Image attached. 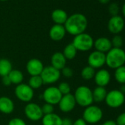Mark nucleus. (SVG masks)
I'll use <instances>...</instances> for the list:
<instances>
[{
    "label": "nucleus",
    "instance_id": "11",
    "mask_svg": "<svg viewBox=\"0 0 125 125\" xmlns=\"http://www.w3.org/2000/svg\"><path fill=\"white\" fill-rule=\"evenodd\" d=\"M105 54L95 50L88 55V63L89 66L94 69H101L104 65H105Z\"/></svg>",
    "mask_w": 125,
    "mask_h": 125
},
{
    "label": "nucleus",
    "instance_id": "13",
    "mask_svg": "<svg viewBox=\"0 0 125 125\" xmlns=\"http://www.w3.org/2000/svg\"><path fill=\"white\" fill-rule=\"evenodd\" d=\"M76 104L77 103L74 96L72 94L63 95L58 103L59 109L63 113H69L72 111L74 109Z\"/></svg>",
    "mask_w": 125,
    "mask_h": 125
},
{
    "label": "nucleus",
    "instance_id": "39",
    "mask_svg": "<svg viewBox=\"0 0 125 125\" xmlns=\"http://www.w3.org/2000/svg\"><path fill=\"white\" fill-rule=\"evenodd\" d=\"M102 125H117V124L115 123V121H113V120H107Z\"/></svg>",
    "mask_w": 125,
    "mask_h": 125
},
{
    "label": "nucleus",
    "instance_id": "40",
    "mask_svg": "<svg viewBox=\"0 0 125 125\" xmlns=\"http://www.w3.org/2000/svg\"><path fill=\"white\" fill-rule=\"evenodd\" d=\"M110 0H98V2L102 5H107L110 2Z\"/></svg>",
    "mask_w": 125,
    "mask_h": 125
},
{
    "label": "nucleus",
    "instance_id": "36",
    "mask_svg": "<svg viewBox=\"0 0 125 125\" xmlns=\"http://www.w3.org/2000/svg\"><path fill=\"white\" fill-rule=\"evenodd\" d=\"M2 81L3 85H5V86H10V85L12 84V83H11V81H10V77H8V75L5 76V77H2Z\"/></svg>",
    "mask_w": 125,
    "mask_h": 125
},
{
    "label": "nucleus",
    "instance_id": "22",
    "mask_svg": "<svg viewBox=\"0 0 125 125\" xmlns=\"http://www.w3.org/2000/svg\"><path fill=\"white\" fill-rule=\"evenodd\" d=\"M107 94V92L104 87H99V86L96 87L94 90L92 91L94 102L96 103L102 102L103 101H104Z\"/></svg>",
    "mask_w": 125,
    "mask_h": 125
},
{
    "label": "nucleus",
    "instance_id": "20",
    "mask_svg": "<svg viewBox=\"0 0 125 125\" xmlns=\"http://www.w3.org/2000/svg\"><path fill=\"white\" fill-rule=\"evenodd\" d=\"M52 19L55 24H64L68 19L67 13L62 9H56L52 13Z\"/></svg>",
    "mask_w": 125,
    "mask_h": 125
},
{
    "label": "nucleus",
    "instance_id": "10",
    "mask_svg": "<svg viewBox=\"0 0 125 125\" xmlns=\"http://www.w3.org/2000/svg\"><path fill=\"white\" fill-rule=\"evenodd\" d=\"M24 113L27 118L32 121H38L43 116L41 107L34 102H29L25 106Z\"/></svg>",
    "mask_w": 125,
    "mask_h": 125
},
{
    "label": "nucleus",
    "instance_id": "32",
    "mask_svg": "<svg viewBox=\"0 0 125 125\" xmlns=\"http://www.w3.org/2000/svg\"><path fill=\"white\" fill-rule=\"evenodd\" d=\"M41 110L43 113V115H49L51 113H54V105L51 104H48V103H45L42 107H41Z\"/></svg>",
    "mask_w": 125,
    "mask_h": 125
},
{
    "label": "nucleus",
    "instance_id": "28",
    "mask_svg": "<svg viewBox=\"0 0 125 125\" xmlns=\"http://www.w3.org/2000/svg\"><path fill=\"white\" fill-rule=\"evenodd\" d=\"M43 84V80L40 75L31 76V77L29 79V81H28V85L33 90L40 88Z\"/></svg>",
    "mask_w": 125,
    "mask_h": 125
},
{
    "label": "nucleus",
    "instance_id": "6",
    "mask_svg": "<svg viewBox=\"0 0 125 125\" xmlns=\"http://www.w3.org/2000/svg\"><path fill=\"white\" fill-rule=\"evenodd\" d=\"M104 102L110 108H118L121 107L125 102V94L120 90H111L107 92Z\"/></svg>",
    "mask_w": 125,
    "mask_h": 125
},
{
    "label": "nucleus",
    "instance_id": "5",
    "mask_svg": "<svg viewBox=\"0 0 125 125\" xmlns=\"http://www.w3.org/2000/svg\"><path fill=\"white\" fill-rule=\"evenodd\" d=\"M103 117L102 110L96 105H90L85 107L83 113V118L87 124H96Z\"/></svg>",
    "mask_w": 125,
    "mask_h": 125
},
{
    "label": "nucleus",
    "instance_id": "16",
    "mask_svg": "<svg viewBox=\"0 0 125 125\" xmlns=\"http://www.w3.org/2000/svg\"><path fill=\"white\" fill-rule=\"evenodd\" d=\"M94 46L96 51L104 54H106L113 48L111 41L106 37H100L94 41Z\"/></svg>",
    "mask_w": 125,
    "mask_h": 125
},
{
    "label": "nucleus",
    "instance_id": "24",
    "mask_svg": "<svg viewBox=\"0 0 125 125\" xmlns=\"http://www.w3.org/2000/svg\"><path fill=\"white\" fill-rule=\"evenodd\" d=\"M8 77H10L12 84L16 85L22 83L24 80L23 73L20 70H18V69H13L8 74Z\"/></svg>",
    "mask_w": 125,
    "mask_h": 125
},
{
    "label": "nucleus",
    "instance_id": "3",
    "mask_svg": "<svg viewBox=\"0 0 125 125\" xmlns=\"http://www.w3.org/2000/svg\"><path fill=\"white\" fill-rule=\"evenodd\" d=\"M74 96L76 103L83 107H88L94 102L92 91L90 88L85 85L79 86L75 90Z\"/></svg>",
    "mask_w": 125,
    "mask_h": 125
},
{
    "label": "nucleus",
    "instance_id": "43",
    "mask_svg": "<svg viewBox=\"0 0 125 125\" xmlns=\"http://www.w3.org/2000/svg\"><path fill=\"white\" fill-rule=\"evenodd\" d=\"M0 1H2V2H5V1H8V0H0Z\"/></svg>",
    "mask_w": 125,
    "mask_h": 125
},
{
    "label": "nucleus",
    "instance_id": "14",
    "mask_svg": "<svg viewBox=\"0 0 125 125\" xmlns=\"http://www.w3.org/2000/svg\"><path fill=\"white\" fill-rule=\"evenodd\" d=\"M44 66L43 62L37 58L30 59L27 63L26 69L27 73L30 76H38L41 75Z\"/></svg>",
    "mask_w": 125,
    "mask_h": 125
},
{
    "label": "nucleus",
    "instance_id": "42",
    "mask_svg": "<svg viewBox=\"0 0 125 125\" xmlns=\"http://www.w3.org/2000/svg\"><path fill=\"white\" fill-rule=\"evenodd\" d=\"M121 12H122L123 16L125 17V3L123 5V6H122V8H121Z\"/></svg>",
    "mask_w": 125,
    "mask_h": 125
},
{
    "label": "nucleus",
    "instance_id": "8",
    "mask_svg": "<svg viewBox=\"0 0 125 125\" xmlns=\"http://www.w3.org/2000/svg\"><path fill=\"white\" fill-rule=\"evenodd\" d=\"M15 95L20 101L23 102H30L34 96V90L28 84L21 83L16 85L15 88Z\"/></svg>",
    "mask_w": 125,
    "mask_h": 125
},
{
    "label": "nucleus",
    "instance_id": "9",
    "mask_svg": "<svg viewBox=\"0 0 125 125\" xmlns=\"http://www.w3.org/2000/svg\"><path fill=\"white\" fill-rule=\"evenodd\" d=\"M62 95L59 91L57 87L50 86L46 88L43 93L42 97L46 103L51 104L52 105L58 104Z\"/></svg>",
    "mask_w": 125,
    "mask_h": 125
},
{
    "label": "nucleus",
    "instance_id": "30",
    "mask_svg": "<svg viewBox=\"0 0 125 125\" xmlns=\"http://www.w3.org/2000/svg\"><path fill=\"white\" fill-rule=\"evenodd\" d=\"M110 41L113 48H121L123 46V38L119 35H115Z\"/></svg>",
    "mask_w": 125,
    "mask_h": 125
},
{
    "label": "nucleus",
    "instance_id": "35",
    "mask_svg": "<svg viewBox=\"0 0 125 125\" xmlns=\"http://www.w3.org/2000/svg\"><path fill=\"white\" fill-rule=\"evenodd\" d=\"M117 125H125V112L119 114L115 120Z\"/></svg>",
    "mask_w": 125,
    "mask_h": 125
},
{
    "label": "nucleus",
    "instance_id": "34",
    "mask_svg": "<svg viewBox=\"0 0 125 125\" xmlns=\"http://www.w3.org/2000/svg\"><path fill=\"white\" fill-rule=\"evenodd\" d=\"M8 125H27L25 121L20 118H13L8 122Z\"/></svg>",
    "mask_w": 125,
    "mask_h": 125
},
{
    "label": "nucleus",
    "instance_id": "1",
    "mask_svg": "<svg viewBox=\"0 0 125 125\" xmlns=\"http://www.w3.org/2000/svg\"><path fill=\"white\" fill-rule=\"evenodd\" d=\"M88 27V19L82 13H74L68 17L64 27L66 32L72 35L76 36L85 32Z\"/></svg>",
    "mask_w": 125,
    "mask_h": 125
},
{
    "label": "nucleus",
    "instance_id": "38",
    "mask_svg": "<svg viewBox=\"0 0 125 125\" xmlns=\"http://www.w3.org/2000/svg\"><path fill=\"white\" fill-rule=\"evenodd\" d=\"M72 124H73L72 121L69 118L62 119V125H72Z\"/></svg>",
    "mask_w": 125,
    "mask_h": 125
},
{
    "label": "nucleus",
    "instance_id": "12",
    "mask_svg": "<svg viewBox=\"0 0 125 125\" xmlns=\"http://www.w3.org/2000/svg\"><path fill=\"white\" fill-rule=\"evenodd\" d=\"M125 23L124 19L117 15L111 16L107 22V29L110 32L114 35H118L124 28Z\"/></svg>",
    "mask_w": 125,
    "mask_h": 125
},
{
    "label": "nucleus",
    "instance_id": "7",
    "mask_svg": "<svg viewBox=\"0 0 125 125\" xmlns=\"http://www.w3.org/2000/svg\"><path fill=\"white\" fill-rule=\"evenodd\" d=\"M40 76L43 80V84L51 85L59 80L61 74L60 71L54 69L52 66H49L43 68Z\"/></svg>",
    "mask_w": 125,
    "mask_h": 125
},
{
    "label": "nucleus",
    "instance_id": "26",
    "mask_svg": "<svg viewBox=\"0 0 125 125\" xmlns=\"http://www.w3.org/2000/svg\"><path fill=\"white\" fill-rule=\"evenodd\" d=\"M114 77L118 83L121 85L125 84V66L115 69Z\"/></svg>",
    "mask_w": 125,
    "mask_h": 125
},
{
    "label": "nucleus",
    "instance_id": "15",
    "mask_svg": "<svg viewBox=\"0 0 125 125\" xmlns=\"http://www.w3.org/2000/svg\"><path fill=\"white\" fill-rule=\"evenodd\" d=\"M94 79L97 86L105 88V86H107L110 83L111 76L110 72L107 69H102L96 72Z\"/></svg>",
    "mask_w": 125,
    "mask_h": 125
},
{
    "label": "nucleus",
    "instance_id": "37",
    "mask_svg": "<svg viewBox=\"0 0 125 125\" xmlns=\"http://www.w3.org/2000/svg\"><path fill=\"white\" fill-rule=\"evenodd\" d=\"M72 125H87V123L82 118H77V120H75L73 122Z\"/></svg>",
    "mask_w": 125,
    "mask_h": 125
},
{
    "label": "nucleus",
    "instance_id": "27",
    "mask_svg": "<svg viewBox=\"0 0 125 125\" xmlns=\"http://www.w3.org/2000/svg\"><path fill=\"white\" fill-rule=\"evenodd\" d=\"M96 71L94 68L87 66L84 67L81 71V77L85 80H90L93 79L95 76Z\"/></svg>",
    "mask_w": 125,
    "mask_h": 125
},
{
    "label": "nucleus",
    "instance_id": "18",
    "mask_svg": "<svg viewBox=\"0 0 125 125\" xmlns=\"http://www.w3.org/2000/svg\"><path fill=\"white\" fill-rule=\"evenodd\" d=\"M66 59L62 52H57L52 55L51 57V66L54 69L60 71L66 65Z\"/></svg>",
    "mask_w": 125,
    "mask_h": 125
},
{
    "label": "nucleus",
    "instance_id": "17",
    "mask_svg": "<svg viewBox=\"0 0 125 125\" xmlns=\"http://www.w3.org/2000/svg\"><path fill=\"white\" fill-rule=\"evenodd\" d=\"M66 31L63 25L54 24L49 30V37L54 41H60L66 35Z\"/></svg>",
    "mask_w": 125,
    "mask_h": 125
},
{
    "label": "nucleus",
    "instance_id": "29",
    "mask_svg": "<svg viewBox=\"0 0 125 125\" xmlns=\"http://www.w3.org/2000/svg\"><path fill=\"white\" fill-rule=\"evenodd\" d=\"M59 91L60 92V94L63 96V95H66L69 94H71V87L69 85V84L68 83L66 82H62L59 84L58 87H57Z\"/></svg>",
    "mask_w": 125,
    "mask_h": 125
},
{
    "label": "nucleus",
    "instance_id": "19",
    "mask_svg": "<svg viewBox=\"0 0 125 125\" xmlns=\"http://www.w3.org/2000/svg\"><path fill=\"white\" fill-rule=\"evenodd\" d=\"M14 110V103L7 96L0 97V112L4 114H10Z\"/></svg>",
    "mask_w": 125,
    "mask_h": 125
},
{
    "label": "nucleus",
    "instance_id": "41",
    "mask_svg": "<svg viewBox=\"0 0 125 125\" xmlns=\"http://www.w3.org/2000/svg\"><path fill=\"white\" fill-rule=\"evenodd\" d=\"M120 91H121L124 94H125V84L121 85V88H120Z\"/></svg>",
    "mask_w": 125,
    "mask_h": 125
},
{
    "label": "nucleus",
    "instance_id": "23",
    "mask_svg": "<svg viewBox=\"0 0 125 125\" xmlns=\"http://www.w3.org/2000/svg\"><path fill=\"white\" fill-rule=\"evenodd\" d=\"M13 70V66L11 62L6 59L2 58L0 59V76L5 77L10 74V72Z\"/></svg>",
    "mask_w": 125,
    "mask_h": 125
},
{
    "label": "nucleus",
    "instance_id": "21",
    "mask_svg": "<svg viewBox=\"0 0 125 125\" xmlns=\"http://www.w3.org/2000/svg\"><path fill=\"white\" fill-rule=\"evenodd\" d=\"M41 119L43 125H62V118L54 113L44 115Z\"/></svg>",
    "mask_w": 125,
    "mask_h": 125
},
{
    "label": "nucleus",
    "instance_id": "25",
    "mask_svg": "<svg viewBox=\"0 0 125 125\" xmlns=\"http://www.w3.org/2000/svg\"><path fill=\"white\" fill-rule=\"evenodd\" d=\"M62 53L64 55V57H66V60H73L77 55V50L74 46L72 43H71L65 46Z\"/></svg>",
    "mask_w": 125,
    "mask_h": 125
},
{
    "label": "nucleus",
    "instance_id": "2",
    "mask_svg": "<svg viewBox=\"0 0 125 125\" xmlns=\"http://www.w3.org/2000/svg\"><path fill=\"white\" fill-rule=\"evenodd\" d=\"M105 64L112 69L125 65V51L121 48H112L105 54Z\"/></svg>",
    "mask_w": 125,
    "mask_h": 125
},
{
    "label": "nucleus",
    "instance_id": "33",
    "mask_svg": "<svg viewBox=\"0 0 125 125\" xmlns=\"http://www.w3.org/2000/svg\"><path fill=\"white\" fill-rule=\"evenodd\" d=\"M60 74H62V75H63L66 78H70V77H72L73 76L74 72H73V70L71 68L66 66L62 69L60 70Z\"/></svg>",
    "mask_w": 125,
    "mask_h": 125
},
{
    "label": "nucleus",
    "instance_id": "31",
    "mask_svg": "<svg viewBox=\"0 0 125 125\" xmlns=\"http://www.w3.org/2000/svg\"><path fill=\"white\" fill-rule=\"evenodd\" d=\"M119 10H120L119 6H118V5L117 3L113 2V3L110 4L109 6H108V12L112 16L118 15Z\"/></svg>",
    "mask_w": 125,
    "mask_h": 125
},
{
    "label": "nucleus",
    "instance_id": "4",
    "mask_svg": "<svg viewBox=\"0 0 125 125\" xmlns=\"http://www.w3.org/2000/svg\"><path fill=\"white\" fill-rule=\"evenodd\" d=\"M94 41L91 35L83 32L74 36L72 44L77 51L88 52L94 47Z\"/></svg>",
    "mask_w": 125,
    "mask_h": 125
}]
</instances>
